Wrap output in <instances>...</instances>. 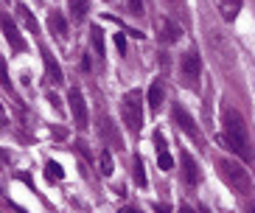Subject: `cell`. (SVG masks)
<instances>
[{"instance_id": "obj_12", "label": "cell", "mask_w": 255, "mask_h": 213, "mask_svg": "<svg viewBox=\"0 0 255 213\" xmlns=\"http://www.w3.org/2000/svg\"><path fill=\"white\" fill-rule=\"evenodd\" d=\"M154 143H157V166H160V171H171V168H174V157L168 154V149H165L163 132H154Z\"/></svg>"}, {"instance_id": "obj_28", "label": "cell", "mask_w": 255, "mask_h": 213, "mask_svg": "<svg viewBox=\"0 0 255 213\" xmlns=\"http://www.w3.org/2000/svg\"><path fill=\"white\" fill-rule=\"evenodd\" d=\"M154 211H157V213H171V208H168V205H165V202H163V205H157V208H154Z\"/></svg>"}, {"instance_id": "obj_8", "label": "cell", "mask_w": 255, "mask_h": 213, "mask_svg": "<svg viewBox=\"0 0 255 213\" xmlns=\"http://www.w3.org/2000/svg\"><path fill=\"white\" fill-rule=\"evenodd\" d=\"M180 34H182L180 25L171 23L168 17H160V20H157V39L163 42V45H174V42L180 39Z\"/></svg>"}, {"instance_id": "obj_4", "label": "cell", "mask_w": 255, "mask_h": 213, "mask_svg": "<svg viewBox=\"0 0 255 213\" xmlns=\"http://www.w3.org/2000/svg\"><path fill=\"white\" fill-rule=\"evenodd\" d=\"M199 79H202V56L196 51H188L180 59V84L188 90H199Z\"/></svg>"}, {"instance_id": "obj_1", "label": "cell", "mask_w": 255, "mask_h": 213, "mask_svg": "<svg viewBox=\"0 0 255 213\" xmlns=\"http://www.w3.org/2000/svg\"><path fill=\"white\" fill-rule=\"evenodd\" d=\"M222 123H225V140L233 152L239 154L244 163L253 160V146H250V135H247V123L239 115V109L227 106L225 115H222Z\"/></svg>"}, {"instance_id": "obj_27", "label": "cell", "mask_w": 255, "mask_h": 213, "mask_svg": "<svg viewBox=\"0 0 255 213\" xmlns=\"http://www.w3.org/2000/svg\"><path fill=\"white\" fill-rule=\"evenodd\" d=\"M48 101H51L53 109H62V101H59V96H56V93H48Z\"/></svg>"}, {"instance_id": "obj_20", "label": "cell", "mask_w": 255, "mask_h": 213, "mask_svg": "<svg viewBox=\"0 0 255 213\" xmlns=\"http://www.w3.org/2000/svg\"><path fill=\"white\" fill-rule=\"evenodd\" d=\"M104 135H107V140H110V146H115V149H124V143H121V135L113 129V123H110V121H104Z\"/></svg>"}, {"instance_id": "obj_30", "label": "cell", "mask_w": 255, "mask_h": 213, "mask_svg": "<svg viewBox=\"0 0 255 213\" xmlns=\"http://www.w3.org/2000/svg\"><path fill=\"white\" fill-rule=\"evenodd\" d=\"M247 213H255V202H253V205H247Z\"/></svg>"}, {"instance_id": "obj_16", "label": "cell", "mask_w": 255, "mask_h": 213, "mask_svg": "<svg viewBox=\"0 0 255 213\" xmlns=\"http://www.w3.org/2000/svg\"><path fill=\"white\" fill-rule=\"evenodd\" d=\"M90 42H93V51H96L98 62H104V31L93 25V31H90Z\"/></svg>"}, {"instance_id": "obj_14", "label": "cell", "mask_w": 255, "mask_h": 213, "mask_svg": "<svg viewBox=\"0 0 255 213\" xmlns=\"http://www.w3.org/2000/svg\"><path fill=\"white\" fill-rule=\"evenodd\" d=\"M219 11H222V17L227 23H233L241 11V0H219Z\"/></svg>"}, {"instance_id": "obj_3", "label": "cell", "mask_w": 255, "mask_h": 213, "mask_svg": "<svg viewBox=\"0 0 255 213\" xmlns=\"http://www.w3.org/2000/svg\"><path fill=\"white\" fill-rule=\"evenodd\" d=\"M121 118H124V123H127V129L132 132V135H140V126H143V99L140 93L132 90L124 96V101H121Z\"/></svg>"}, {"instance_id": "obj_29", "label": "cell", "mask_w": 255, "mask_h": 213, "mask_svg": "<svg viewBox=\"0 0 255 213\" xmlns=\"http://www.w3.org/2000/svg\"><path fill=\"white\" fill-rule=\"evenodd\" d=\"M177 213H194V208H188V205H180V211Z\"/></svg>"}, {"instance_id": "obj_26", "label": "cell", "mask_w": 255, "mask_h": 213, "mask_svg": "<svg viewBox=\"0 0 255 213\" xmlns=\"http://www.w3.org/2000/svg\"><path fill=\"white\" fill-rule=\"evenodd\" d=\"M53 137H56V140H65V137H68V129H65V126H53Z\"/></svg>"}, {"instance_id": "obj_5", "label": "cell", "mask_w": 255, "mask_h": 213, "mask_svg": "<svg viewBox=\"0 0 255 213\" xmlns=\"http://www.w3.org/2000/svg\"><path fill=\"white\" fill-rule=\"evenodd\" d=\"M68 101H70V115H73L76 129H87V126H90V115H87V101H84L82 90L73 87V90L68 93Z\"/></svg>"}, {"instance_id": "obj_18", "label": "cell", "mask_w": 255, "mask_h": 213, "mask_svg": "<svg viewBox=\"0 0 255 213\" xmlns=\"http://www.w3.org/2000/svg\"><path fill=\"white\" fill-rule=\"evenodd\" d=\"M98 166H101V174L104 177H113V154H110V149H104V152L98 154Z\"/></svg>"}, {"instance_id": "obj_10", "label": "cell", "mask_w": 255, "mask_h": 213, "mask_svg": "<svg viewBox=\"0 0 255 213\" xmlns=\"http://www.w3.org/2000/svg\"><path fill=\"white\" fill-rule=\"evenodd\" d=\"M42 59H45V73H48V82L51 84H62L65 82V76H62V68L59 62H56V56H53L48 48H42Z\"/></svg>"}, {"instance_id": "obj_24", "label": "cell", "mask_w": 255, "mask_h": 213, "mask_svg": "<svg viewBox=\"0 0 255 213\" xmlns=\"http://www.w3.org/2000/svg\"><path fill=\"white\" fill-rule=\"evenodd\" d=\"M115 48H118V53H127V37L124 34H115Z\"/></svg>"}, {"instance_id": "obj_22", "label": "cell", "mask_w": 255, "mask_h": 213, "mask_svg": "<svg viewBox=\"0 0 255 213\" xmlns=\"http://www.w3.org/2000/svg\"><path fill=\"white\" fill-rule=\"evenodd\" d=\"M127 8H129V14L140 17L143 14V0H127Z\"/></svg>"}, {"instance_id": "obj_19", "label": "cell", "mask_w": 255, "mask_h": 213, "mask_svg": "<svg viewBox=\"0 0 255 213\" xmlns=\"http://www.w3.org/2000/svg\"><path fill=\"white\" fill-rule=\"evenodd\" d=\"M132 168H135V171H132V174H135V183L140 185V188H146V183H149V180H146V166H143V160H140V157H135Z\"/></svg>"}, {"instance_id": "obj_11", "label": "cell", "mask_w": 255, "mask_h": 213, "mask_svg": "<svg viewBox=\"0 0 255 213\" xmlns=\"http://www.w3.org/2000/svg\"><path fill=\"white\" fill-rule=\"evenodd\" d=\"M48 28H51V34L59 39V42L68 39V20L62 17V11H51V14H48Z\"/></svg>"}, {"instance_id": "obj_21", "label": "cell", "mask_w": 255, "mask_h": 213, "mask_svg": "<svg viewBox=\"0 0 255 213\" xmlns=\"http://www.w3.org/2000/svg\"><path fill=\"white\" fill-rule=\"evenodd\" d=\"M45 177H48V180H62V177H65V171H62L59 163L48 160V163H45Z\"/></svg>"}, {"instance_id": "obj_31", "label": "cell", "mask_w": 255, "mask_h": 213, "mask_svg": "<svg viewBox=\"0 0 255 213\" xmlns=\"http://www.w3.org/2000/svg\"><path fill=\"white\" fill-rule=\"evenodd\" d=\"M0 121H6V112H3V106H0Z\"/></svg>"}, {"instance_id": "obj_7", "label": "cell", "mask_w": 255, "mask_h": 213, "mask_svg": "<svg viewBox=\"0 0 255 213\" xmlns=\"http://www.w3.org/2000/svg\"><path fill=\"white\" fill-rule=\"evenodd\" d=\"M180 166H182V183H185L188 188H194V185H199V180H202V171H199V166H196V160L191 157L188 152H182Z\"/></svg>"}, {"instance_id": "obj_2", "label": "cell", "mask_w": 255, "mask_h": 213, "mask_svg": "<svg viewBox=\"0 0 255 213\" xmlns=\"http://www.w3.org/2000/svg\"><path fill=\"white\" fill-rule=\"evenodd\" d=\"M216 168H219V174H222V180L230 185V191H239V194H250L253 191L250 171L241 163H236V160H219Z\"/></svg>"}, {"instance_id": "obj_33", "label": "cell", "mask_w": 255, "mask_h": 213, "mask_svg": "<svg viewBox=\"0 0 255 213\" xmlns=\"http://www.w3.org/2000/svg\"><path fill=\"white\" fill-rule=\"evenodd\" d=\"M199 213H210V211H208V208H202V211H199Z\"/></svg>"}, {"instance_id": "obj_23", "label": "cell", "mask_w": 255, "mask_h": 213, "mask_svg": "<svg viewBox=\"0 0 255 213\" xmlns=\"http://www.w3.org/2000/svg\"><path fill=\"white\" fill-rule=\"evenodd\" d=\"M0 82H3V87L6 90H11V82H8V73H6V62L0 59Z\"/></svg>"}, {"instance_id": "obj_13", "label": "cell", "mask_w": 255, "mask_h": 213, "mask_svg": "<svg viewBox=\"0 0 255 213\" xmlns=\"http://www.w3.org/2000/svg\"><path fill=\"white\" fill-rule=\"evenodd\" d=\"M146 99H149V109L151 112H157L160 106H163V99H165V90H163V82H154L149 87V96H146Z\"/></svg>"}, {"instance_id": "obj_15", "label": "cell", "mask_w": 255, "mask_h": 213, "mask_svg": "<svg viewBox=\"0 0 255 213\" xmlns=\"http://www.w3.org/2000/svg\"><path fill=\"white\" fill-rule=\"evenodd\" d=\"M68 8H70V14H73V20L79 23V20H84V17H87L90 3H87V0H68Z\"/></svg>"}, {"instance_id": "obj_25", "label": "cell", "mask_w": 255, "mask_h": 213, "mask_svg": "<svg viewBox=\"0 0 255 213\" xmlns=\"http://www.w3.org/2000/svg\"><path fill=\"white\" fill-rule=\"evenodd\" d=\"M76 149H79V154H82L84 160H93V154L87 152V143H82V140H79V143H76Z\"/></svg>"}, {"instance_id": "obj_6", "label": "cell", "mask_w": 255, "mask_h": 213, "mask_svg": "<svg viewBox=\"0 0 255 213\" xmlns=\"http://www.w3.org/2000/svg\"><path fill=\"white\" fill-rule=\"evenodd\" d=\"M0 25H3V34H6L8 45H11V51H25V39L20 37V31H17L14 20L6 14V11H0Z\"/></svg>"}, {"instance_id": "obj_32", "label": "cell", "mask_w": 255, "mask_h": 213, "mask_svg": "<svg viewBox=\"0 0 255 213\" xmlns=\"http://www.w3.org/2000/svg\"><path fill=\"white\" fill-rule=\"evenodd\" d=\"M121 213H137V211H132V208H124V211H121Z\"/></svg>"}, {"instance_id": "obj_9", "label": "cell", "mask_w": 255, "mask_h": 213, "mask_svg": "<svg viewBox=\"0 0 255 213\" xmlns=\"http://www.w3.org/2000/svg\"><path fill=\"white\" fill-rule=\"evenodd\" d=\"M174 123H177V126H180V129L191 137V140H199V129H196L194 118H191L182 106H174Z\"/></svg>"}, {"instance_id": "obj_17", "label": "cell", "mask_w": 255, "mask_h": 213, "mask_svg": "<svg viewBox=\"0 0 255 213\" xmlns=\"http://www.w3.org/2000/svg\"><path fill=\"white\" fill-rule=\"evenodd\" d=\"M17 11H20V20L25 23V28L31 31V34H39V25H37V20H34V14H31L25 6H17Z\"/></svg>"}]
</instances>
